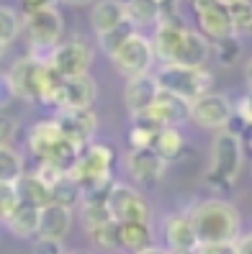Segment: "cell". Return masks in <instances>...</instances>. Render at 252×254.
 <instances>
[{
  "label": "cell",
  "instance_id": "obj_39",
  "mask_svg": "<svg viewBox=\"0 0 252 254\" xmlns=\"http://www.w3.org/2000/svg\"><path fill=\"white\" fill-rule=\"evenodd\" d=\"M234 252L237 254H252V236L250 234H240L234 239Z\"/></svg>",
  "mask_w": 252,
  "mask_h": 254
},
{
  "label": "cell",
  "instance_id": "obj_18",
  "mask_svg": "<svg viewBox=\"0 0 252 254\" xmlns=\"http://www.w3.org/2000/svg\"><path fill=\"white\" fill-rule=\"evenodd\" d=\"M209 54H211V44L203 34H196L193 28H185L183 41H180V49H177L172 64H183V67H203L209 62Z\"/></svg>",
  "mask_w": 252,
  "mask_h": 254
},
{
  "label": "cell",
  "instance_id": "obj_5",
  "mask_svg": "<svg viewBox=\"0 0 252 254\" xmlns=\"http://www.w3.org/2000/svg\"><path fill=\"white\" fill-rule=\"evenodd\" d=\"M106 208L116 223L126 221H147L150 218V208L142 192L126 183H111L106 192Z\"/></svg>",
  "mask_w": 252,
  "mask_h": 254
},
{
  "label": "cell",
  "instance_id": "obj_34",
  "mask_svg": "<svg viewBox=\"0 0 252 254\" xmlns=\"http://www.w3.org/2000/svg\"><path fill=\"white\" fill-rule=\"evenodd\" d=\"M216 47V57L221 64H234L237 57H240V44H237V36H227V39H219L214 41Z\"/></svg>",
  "mask_w": 252,
  "mask_h": 254
},
{
  "label": "cell",
  "instance_id": "obj_24",
  "mask_svg": "<svg viewBox=\"0 0 252 254\" xmlns=\"http://www.w3.org/2000/svg\"><path fill=\"white\" fill-rule=\"evenodd\" d=\"M124 5H126V18L134 26H155L168 13L160 0H129Z\"/></svg>",
  "mask_w": 252,
  "mask_h": 254
},
{
  "label": "cell",
  "instance_id": "obj_12",
  "mask_svg": "<svg viewBox=\"0 0 252 254\" xmlns=\"http://www.w3.org/2000/svg\"><path fill=\"white\" fill-rule=\"evenodd\" d=\"M193 10L198 16L201 34L209 41H219V39L234 36L229 16H227V5L216 3V0H193Z\"/></svg>",
  "mask_w": 252,
  "mask_h": 254
},
{
  "label": "cell",
  "instance_id": "obj_46",
  "mask_svg": "<svg viewBox=\"0 0 252 254\" xmlns=\"http://www.w3.org/2000/svg\"><path fill=\"white\" fill-rule=\"evenodd\" d=\"M3 49H5V47H3V44H0V57H3Z\"/></svg>",
  "mask_w": 252,
  "mask_h": 254
},
{
  "label": "cell",
  "instance_id": "obj_30",
  "mask_svg": "<svg viewBox=\"0 0 252 254\" xmlns=\"http://www.w3.org/2000/svg\"><path fill=\"white\" fill-rule=\"evenodd\" d=\"M18 31H21L18 13L13 8H8V5H0V44L8 47V44L18 36Z\"/></svg>",
  "mask_w": 252,
  "mask_h": 254
},
{
  "label": "cell",
  "instance_id": "obj_17",
  "mask_svg": "<svg viewBox=\"0 0 252 254\" xmlns=\"http://www.w3.org/2000/svg\"><path fill=\"white\" fill-rule=\"evenodd\" d=\"M70 223H72V213L70 208L59 205V203H47L39 208V231L36 236H47V239H62L70 231Z\"/></svg>",
  "mask_w": 252,
  "mask_h": 254
},
{
  "label": "cell",
  "instance_id": "obj_11",
  "mask_svg": "<svg viewBox=\"0 0 252 254\" xmlns=\"http://www.w3.org/2000/svg\"><path fill=\"white\" fill-rule=\"evenodd\" d=\"M165 164L152 146H144V149H131L126 154V172L131 175V180L137 185L144 188H155L160 183V177L165 175Z\"/></svg>",
  "mask_w": 252,
  "mask_h": 254
},
{
  "label": "cell",
  "instance_id": "obj_3",
  "mask_svg": "<svg viewBox=\"0 0 252 254\" xmlns=\"http://www.w3.org/2000/svg\"><path fill=\"white\" fill-rule=\"evenodd\" d=\"M155 82L160 90L175 93L185 100H193L211 90V74L203 67H183L172 62H165L155 72Z\"/></svg>",
  "mask_w": 252,
  "mask_h": 254
},
{
  "label": "cell",
  "instance_id": "obj_15",
  "mask_svg": "<svg viewBox=\"0 0 252 254\" xmlns=\"http://www.w3.org/2000/svg\"><path fill=\"white\" fill-rule=\"evenodd\" d=\"M165 242H168V252H177V254H193L198 247V239L193 234L188 213H177V216H168L165 218Z\"/></svg>",
  "mask_w": 252,
  "mask_h": 254
},
{
  "label": "cell",
  "instance_id": "obj_14",
  "mask_svg": "<svg viewBox=\"0 0 252 254\" xmlns=\"http://www.w3.org/2000/svg\"><path fill=\"white\" fill-rule=\"evenodd\" d=\"M95 100V80L90 74H75V77H62L57 95V108H90Z\"/></svg>",
  "mask_w": 252,
  "mask_h": 254
},
{
  "label": "cell",
  "instance_id": "obj_6",
  "mask_svg": "<svg viewBox=\"0 0 252 254\" xmlns=\"http://www.w3.org/2000/svg\"><path fill=\"white\" fill-rule=\"evenodd\" d=\"M52 121L57 124V128L62 131V136L70 144L83 149L93 139L95 126H98V116H95L93 108H67V106H62V108H57Z\"/></svg>",
  "mask_w": 252,
  "mask_h": 254
},
{
  "label": "cell",
  "instance_id": "obj_28",
  "mask_svg": "<svg viewBox=\"0 0 252 254\" xmlns=\"http://www.w3.org/2000/svg\"><path fill=\"white\" fill-rule=\"evenodd\" d=\"M49 200H52V203H59V205H65V208H70L72 203L80 200V185L72 180L70 175L59 177V180L49 188Z\"/></svg>",
  "mask_w": 252,
  "mask_h": 254
},
{
  "label": "cell",
  "instance_id": "obj_37",
  "mask_svg": "<svg viewBox=\"0 0 252 254\" xmlns=\"http://www.w3.org/2000/svg\"><path fill=\"white\" fill-rule=\"evenodd\" d=\"M31 249H34V254H65L62 242L59 239H47V236H39Z\"/></svg>",
  "mask_w": 252,
  "mask_h": 254
},
{
  "label": "cell",
  "instance_id": "obj_27",
  "mask_svg": "<svg viewBox=\"0 0 252 254\" xmlns=\"http://www.w3.org/2000/svg\"><path fill=\"white\" fill-rule=\"evenodd\" d=\"M23 175V159L13 146H0V183H16Z\"/></svg>",
  "mask_w": 252,
  "mask_h": 254
},
{
  "label": "cell",
  "instance_id": "obj_38",
  "mask_svg": "<svg viewBox=\"0 0 252 254\" xmlns=\"http://www.w3.org/2000/svg\"><path fill=\"white\" fill-rule=\"evenodd\" d=\"M193 254H237L234 242H216V244H198Z\"/></svg>",
  "mask_w": 252,
  "mask_h": 254
},
{
  "label": "cell",
  "instance_id": "obj_7",
  "mask_svg": "<svg viewBox=\"0 0 252 254\" xmlns=\"http://www.w3.org/2000/svg\"><path fill=\"white\" fill-rule=\"evenodd\" d=\"M234 116V103L224 93H203L190 100V121L203 128H227Z\"/></svg>",
  "mask_w": 252,
  "mask_h": 254
},
{
  "label": "cell",
  "instance_id": "obj_31",
  "mask_svg": "<svg viewBox=\"0 0 252 254\" xmlns=\"http://www.w3.org/2000/svg\"><path fill=\"white\" fill-rule=\"evenodd\" d=\"M80 221H83V226L90 231V229L103 226V223H108V221H113V218H111V213H108L106 203H83Z\"/></svg>",
  "mask_w": 252,
  "mask_h": 254
},
{
  "label": "cell",
  "instance_id": "obj_21",
  "mask_svg": "<svg viewBox=\"0 0 252 254\" xmlns=\"http://www.w3.org/2000/svg\"><path fill=\"white\" fill-rule=\"evenodd\" d=\"M121 21H126V5L121 0H98L93 5V13H90V23L95 28V34H103L108 28L118 26Z\"/></svg>",
  "mask_w": 252,
  "mask_h": 254
},
{
  "label": "cell",
  "instance_id": "obj_16",
  "mask_svg": "<svg viewBox=\"0 0 252 254\" xmlns=\"http://www.w3.org/2000/svg\"><path fill=\"white\" fill-rule=\"evenodd\" d=\"M157 82L152 74H137V77H129L126 87H124V103H126V111L131 116L144 113L147 108L152 106V100L157 95Z\"/></svg>",
  "mask_w": 252,
  "mask_h": 254
},
{
  "label": "cell",
  "instance_id": "obj_13",
  "mask_svg": "<svg viewBox=\"0 0 252 254\" xmlns=\"http://www.w3.org/2000/svg\"><path fill=\"white\" fill-rule=\"evenodd\" d=\"M183 34H185V26L177 18H172L170 13H165V16L155 23V39H150L155 59H160V62H172L177 49H180Z\"/></svg>",
  "mask_w": 252,
  "mask_h": 254
},
{
  "label": "cell",
  "instance_id": "obj_8",
  "mask_svg": "<svg viewBox=\"0 0 252 254\" xmlns=\"http://www.w3.org/2000/svg\"><path fill=\"white\" fill-rule=\"evenodd\" d=\"M90 59H93V49L85 39L75 36L70 41H59L52 59H49V67L59 74V77H75V74H85L87 67H90Z\"/></svg>",
  "mask_w": 252,
  "mask_h": 254
},
{
  "label": "cell",
  "instance_id": "obj_2",
  "mask_svg": "<svg viewBox=\"0 0 252 254\" xmlns=\"http://www.w3.org/2000/svg\"><path fill=\"white\" fill-rule=\"evenodd\" d=\"M242 159H245L242 136L221 128L216 133V139H214V146H211V170L206 172V183H209L214 190L229 192L234 180L240 177Z\"/></svg>",
  "mask_w": 252,
  "mask_h": 254
},
{
  "label": "cell",
  "instance_id": "obj_35",
  "mask_svg": "<svg viewBox=\"0 0 252 254\" xmlns=\"http://www.w3.org/2000/svg\"><path fill=\"white\" fill-rule=\"evenodd\" d=\"M34 175H36V177H39V180H41L44 185H47V188H52V185L59 180V177H65V175H67V170H62L59 164H54V162H49V159H41L39 170H36Z\"/></svg>",
  "mask_w": 252,
  "mask_h": 254
},
{
  "label": "cell",
  "instance_id": "obj_4",
  "mask_svg": "<svg viewBox=\"0 0 252 254\" xmlns=\"http://www.w3.org/2000/svg\"><path fill=\"white\" fill-rule=\"evenodd\" d=\"M111 62L124 77L147 74L150 67L155 64V52H152L150 39H147L144 34H139V31H134L121 47L111 54Z\"/></svg>",
  "mask_w": 252,
  "mask_h": 254
},
{
  "label": "cell",
  "instance_id": "obj_45",
  "mask_svg": "<svg viewBox=\"0 0 252 254\" xmlns=\"http://www.w3.org/2000/svg\"><path fill=\"white\" fill-rule=\"evenodd\" d=\"M72 254H90V252H85V249H75V252H72Z\"/></svg>",
  "mask_w": 252,
  "mask_h": 254
},
{
  "label": "cell",
  "instance_id": "obj_22",
  "mask_svg": "<svg viewBox=\"0 0 252 254\" xmlns=\"http://www.w3.org/2000/svg\"><path fill=\"white\" fill-rule=\"evenodd\" d=\"M5 226H8L10 234H16L18 239H31V236H36V231H39V208L26 205V203H18L16 211L5 218Z\"/></svg>",
  "mask_w": 252,
  "mask_h": 254
},
{
  "label": "cell",
  "instance_id": "obj_33",
  "mask_svg": "<svg viewBox=\"0 0 252 254\" xmlns=\"http://www.w3.org/2000/svg\"><path fill=\"white\" fill-rule=\"evenodd\" d=\"M18 205V192L13 183H0V223H5V218L16 211Z\"/></svg>",
  "mask_w": 252,
  "mask_h": 254
},
{
  "label": "cell",
  "instance_id": "obj_26",
  "mask_svg": "<svg viewBox=\"0 0 252 254\" xmlns=\"http://www.w3.org/2000/svg\"><path fill=\"white\" fill-rule=\"evenodd\" d=\"M137 31V26L134 23H131L129 18L126 21H121V23H118V26H113V28H108V31H103V34H98V44H100V49L103 52H106L108 57L118 49V47H121V44L131 36V34H134Z\"/></svg>",
  "mask_w": 252,
  "mask_h": 254
},
{
  "label": "cell",
  "instance_id": "obj_9",
  "mask_svg": "<svg viewBox=\"0 0 252 254\" xmlns=\"http://www.w3.org/2000/svg\"><path fill=\"white\" fill-rule=\"evenodd\" d=\"M65 31V18L54 5L26 13V36L31 47H57Z\"/></svg>",
  "mask_w": 252,
  "mask_h": 254
},
{
  "label": "cell",
  "instance_id": "obj_47",
  "mask_svg": "<svg viewBox=\"0 0 252 254\" xmlns=\"http://www.w3.org/2000/svg\"><path fill=\"white\" fill-rule=\"evenodd\" d=\"M170 254H177V252H170Z\"/></svg>",
  "mask_w": 252,
  "mask_h": 254
},
{
  "label": "cell",
  "instance_id": "obj_32",
  "mask_svg": "<svg viewBox=\"0 0 252 254\" xmlns=\"http://www.w3.org/2000/svg\"><path fill=\"white\" fill-rule=\"evenodd\" d=\"M90 234V242L100 249H118V231H116V221H108V223H103V226H95L87 231Z\"/></svg>",
  "mask_w": 252,
  "mask_h": 254
},
{
  "label": "cell",
  "instance_id": "obj_25",
  "mask_svg": "<svg viewBox=\"0 0 252 254\" xmlns=\"http://www.w3.org/2000/svg\"><path fill=\"white\" fill-rule=\"evenodd\" d=\"M157 124L152 121L147 113H137L131 116V128L126 131V141L131 149H144V146H152V139L157 133Z\"/></svg>",
  "mask_w": 252,
  "mask_h": 254
},
{
  "label": "cell",
  "instance_id": "obj_43",
  "mask_svg": "<svg viewBox=\"0 0 252 254\" xmlns=\"http://www.w3.org/2000/svg\"><path fill=\"white\" fill-rule=\"evenodd\" d=\"M65 3H70V5H87V3H93V0H65Z\"/></svg>",
  "mask_w": 252,
  "mask_h": 254
},
{
  "label": "cell",
  "instance_id": "obj_40",
  "mask_svg": "<svg viewBox=\"0 0 252 254\" xmlns=\"http://www.w3.org/2000/svg\"><path fill=\"white\" fill-rule=\"evenodd\" d=\"M23 13H31V10H39V8H47V5H54V0H18Z\"/></svg>",
  "mask_w": 252,
  "mask_h": 254
},
{
  "label": "cell",
  "instance_id": "obj_20",
  "mask_svg": "<svg viewBox=\"0 0 252 254\" xmlns=\"http://www.w3.org/2000/svg\"><path fill=\"white\" fill-rule=\"evenodd\" d=\"M152 149L162 162H172L183 154L185 139H183V133L177 131V126H160L155 139H152Z\"/></svg>",
  "mask_w": 252,
  "mask_h": 254
},
{
  "label": "cell",
  "instance_id": "obj_1",
  "mask_svg": "<svg viewBox=\"0 0 252 254\" xmlns=\"http://www.w3.org/2000/svg\"><path fill=\"white\" fill-rule=\"evenodd\" d=\"M190 226L198 244H216V242H234L242 234L240 211L227 200H203L188 211Z\"/></svg>",
  "mask_w": 252,
  "mask_h": 254
},
{
  "label": "cell",
  "instance_id": "obj_23",
  "mask_svg": "<svg viewBox=\"0 0 252 254\" xmlns=\"http://www.w3.org/2000/svg\"><path fill=\"white\" fill-rule=\"evenodd\" d=\"M16 192H18V203H26V205H34V208H41L49 203V188L44 185L36 175H21L16 183Z\"/></svg>",
  "mask_w": 252,
  "mask_h": 254
},
{
  "label": "cell",
  "instance_id": "obj_10",
  "mask_svg": "<svg viewBox=\"0 0 252 254\" xmlns=\"http://www.w3.org/2000/svg\"><path fill=\"white\" fill-rule=\"evenodd\" d=\"M144 113L157 126H180V124L190 121V100L175 95V93H168V90H157L152 106Z\"/></svg>",
  "mask_w": 252,
  "mask_h": 254
},
{
  "label": "cell",
  "instance_id": "obj_42",
  "mask_svg": "<svg viewBox=\"0 0 252 254\" xmlns=\"http://www.w3.org/2000/svg\"><path fill=\"white\" fill-rule=\"evenodd\" d=\"M160 3L165 5V10L170 13V10H172V5H177V0H160Z\"/></svg>",
  "mask_w": 252,
  "mask_h": 254
},
{
  "label": "cell",
  "instance_id": "obj_41",
  "mask_svg": "<svg viewBox=\"0 0 252 254\" xmlns=\"http://www.w3.org/2000/svg\"><path fill=\"white\" fill-rule=\"evenodd\" d=\"M134 254H170L168 249H162V247H147L142 252H134Z\"/></svg>",
  "mask_w": 252,
  "mask_h": 254
},
{
  "label": "cell",
  "instance_id": "obj_29",
  "mask_svg": "<svg viewBox=\"0 0 252 254\" xmlns=\"http://www.w3.org/2000/svg\"><path fill=\"white\" fill-rule=\"evenodd\" d=\"M227 16H229L234 36L247 34L250 26H252V3L250 0H237V3L227 5Z\"/></svg>",
  "mask_w": 252,
  "mask_h": 254
},
{
  "label": "cell",
  "instance_id": "obj_19",
  "mask_svg": "<svg viewBox=\"0 0 252 254\" xmlns=\"http://www.w3.org/2000/svg\"><path fill=\"white\" fill-rule=\"evenodd\" d=\"M118 231V249H129L131 254L152 247V231L147 226V221H126L116 223Z\"/></svg>",
  "mask_w": 252,
  "mask_h": 254
},
{
  "label": "cell",
  "instance_id": "obj_36",
  "mask_svg": "<svg viewBox=\"0 0 252 254\" xmlns=\"http://www.w3.org/2000/svg\"><path fill=\"white\" fill-rule=\"evenodd\" d=\"M18 133V121L10 116H0V146H10Z\"/></svg>",
  "mask_w": 252,
  "mask_h": 254
},
{
  "label": "cell",
  "instance_id": "obj_44",
  "mask_svg": "<svg viewBox=\"0 0 252 254\" xmlns=\"http://www.w3.org/2000/svg\"><path fill=\"white\" fill-rule=\"evenodd\" d=\"M216 3H221V5H232V3H237V0H216Z\"/></svg>",
  "mask_w": 252,
  "mask_h": 254
}]
</instances>
